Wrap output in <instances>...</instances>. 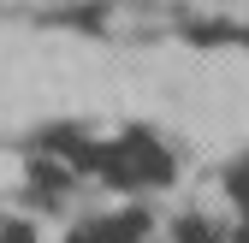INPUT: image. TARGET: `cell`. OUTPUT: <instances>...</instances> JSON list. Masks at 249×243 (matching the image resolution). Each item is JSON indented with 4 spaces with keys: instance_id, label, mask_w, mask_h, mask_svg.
I'll list each match as a JSON object with an SVG mask.
<instances>
[{
    "instance_id": "cell-2",
    "label": "cell",
    "mask_w": 249,
    "mask_h": 243,
    "mask_svg": "<svg viewBox=\"0 0 249 243\" xmlns=\"http://www.w3.org/2000/svg\"><path fill=\"white\" fill-rule=\"evenodd\" d=\"M71 243H101V237H95V231H77V237H71Z\"/></svg>"
},
{
    "instance_id": "cell-1",
    "label": "cell",
    "mask_w": 249,
    "mask_h": 243,
    "mask_svg": "<svg viewBox=\"0 0 249 243\" xmlns=\"http://www.w3.org/2000/svg\"><path fill=\"white\" fill-rule=\"evenodd\" d=\"M0 243H36V231H30V226H6V231H0Z\"/></svg>"
}]
</instances>
